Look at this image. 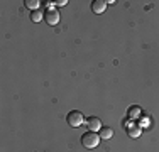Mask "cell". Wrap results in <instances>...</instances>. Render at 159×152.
<instances>
[{
	"instance_id": "9c48e42d",
	"label": "cell",
	"mask_w": 159,
	"mask_h": 152,
	"mask_svg": "<svg viewBox=\"0 0 159 152\" xmlns=\"http://www.w3.org/2000/svg\"><path fill=\"white\" fill-rule=\"evenodd\" d=\"M24 5H25V7H29V9H32V12H34V10H39L41 2H39V0H25Z\"/></svg>"
},
{
	"instance_id": "30bf717a",
	"label": "cell",
	"mask_w": 159,
	"mask_h": 152,
	"mask_svg": "<svg viewBox=\"0 0 159 152\" xmlns=\"http://www.w3.org/2000/svg\"><path fill=\"white\" fill-rule=\"evenodd\" d=\"M44 19V14L41 12V10H34V12L31 14V20L32 22H39V20H43Z\"/></svg>"
},
{
	"instance_id": "5b68a950",
	"label": "cell",
	"mask_w": 159,
	"mask_h": 152,
	"mask_svg": "<svg viewBox=\"0 0 159 152\" xmlns=\"http://www.w3.org/2000/svg\"><path fill=\"white\" fill-rule=\"evenodd\" d=\"M107 9V2L105 0H93L92 2V10L95 14H103Z\"/></svg>"
},
{
	"instance_id": "277c9868",
	"label": "cell",
	"mask_w": 159,
	"mask_h": 152,
	"mask_svg": "<svg viewBox=\"0 0 159 152\" xmlns=\"http://www.w3.org/2000/svg\"><path fill=\"white\" fill-rule=\"evenodd\" d=\"M86 125H88V128L92 132H100V128L103 127V125H102V120L98 118V117H90V118H86Z\"/></svg>"
},
{
	"instance_id": "52a82bcc",
	"label": "cell",
	"mask_w": 159,
	"mask_h": 152,
	"mask_svg": "<svg viewBox=\"0 0 159 152\" xmlns=\"http://www.w3.org/2000/svg\"><path fill=\"white\" fill-rule=\"evenodd\" d=\"M112 137H113V130L110 127H102L100 128V139L108 140V139H112Z\"/></svg>"
},
{
	"instance_id": "ba28073f",
	"label": "cell",
	"mask_w": 159,
	"mask_h": 152,
	"mask_svg": "<svg viewBox=\"0 0 159 152\" xmlns=\"http://www.w3.org/2000/svg\"><path fill=\"white\" fill-rule=\"evenodd\" d=\"M141 115H142L141 106H130V108H129V117H130V118H137V117H141Z\"/></svg>"
},
{
	"instance_id": "8fae6325",
	"label": "cell",
	"mask_w": 159,
	"mask_h": 152,
	"mask_svg": "<svg viewBox=\"0 0 159 152\" xmlns=\"http://www.w3.org/2000/svg\"><path fill=\"white\" fill-rule=\"evenodd\" d=\"M139 127H149V118H147V117H146V118H142Z\"/></svg>"
},
{
	"instance_id": "7a4b0ae2",
	"label": "cell",
	"mask_w": 159,
	"mask_h": 152,
	"mask_svg": "<svg viewBox=\"0 0 159 152\" xmlns=\"http://www.w3.org/2000/svg\"><path fill=\"white\" fill-rule=\"evenodd\" d=\"M66 122H68V125H71V127H80V125L85 122V117H83V113L78 112V110H71V112L68 113V117H66Z\"/></svg>"
},
{
	"instance_id": "7c38bea8",
	"label": "cell",
	"mask_w": 159,
	"mask_h": 152,
	"mask_svg": "<svg viewBox=\"0 0 159 152\" xmlns=\"http://www.w3.org/2000/svg\"><path fill=\"white\" fill-rule=\"evenodd\" d=\"M54 3H56V5H59V7H64L68 3V0H58V2H54Z\"/></svg>"
},
{
	"instance_id": "6da1fadb",
	"label": "cell",
	"mask_w": 159,
	"mask_h": 152,
	"mask_svg": "<svg viewBox=\"0 0 159 152\" xmlns=\"http://www.w3.org/2000/svg\"><path fill=\"white\" fill-rule=\"evenodd\" d=\"M81 144H83L85 149H95L98 144H100V135H98L97 132L88 130L86 134L81 135Z\"/></svg>"
},
{
	"instance_id": "8992f818",
	"label": "cell",
	"mask_w": 159,
	"mask_h": 152,
	"mask_svg": "<svg viewBox=\"0 0 159 152\" xmlns=\"http://www.w3.org/2000/svg\"><path fill=\"white\" fill-rule=\"evenodd\" d=\"M141 127L139 125H127V134L129 137H132V139H137L139 135H141Z\"/></svg>"
},
{
	"instance_id": "3957f363",
	"label": "cell",
	"mask_w": 159,
	"mask_h": 152,
	"mask_svg": "<svg viewBox=\"0 0 159 152\" xmlns=\"http://www.w3.org/2000/svg\"><path fill=\"white\" fill-rule=\"evenodd\" d=\"M44 19L49 25H56L59 22V12L56 9H48L46 14H44Z\"/></svg>"
}]
</instances>
